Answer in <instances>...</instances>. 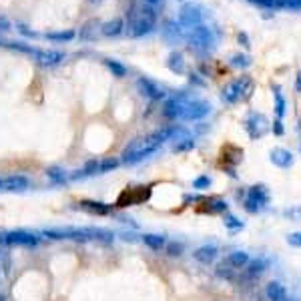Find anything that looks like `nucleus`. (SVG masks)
I'll use <instances>...</instances> for the list:
<instances>
[{
  "instance_id": "c756f323",
  "label": "nucleus",
  "mask_w": 301,
  "mask_h": 301,
  "mask_svg": "<svg viewBox=\"0 0 301 301\" xmlns=\"http://www.w3.org/2000/svg\"><path fill=\"white\" fill-rule=\"evenodd\" d=\"M235 269H233L231 265L227 263V261H223V263H219L217 265V275L219 277H223V279H235Z\"/></svg>"
},
{
  "instance_id": "a18cd8bd",
  "label": "nucleus",
  "mask_w": 301,
  "mask_h": 301,
  "mask_svg": "<svg viewBox=\"0 0 301 301\" xmlns=\"http://www.w3.org/2000/svg\"><path fill=\"white\" fill-rule=\"evenodd\" d=\"M273 133H275L277 137H281V135L285 133V129H283V123H281V118H275V121H273Z\"/></svg>"
},
{
  "instance_id": "a878e982",
  "label": "nucleus",
  "mask_w": 301,
  "mask_h": 301,
  "mask_svg": "<svg viewBox=\"0 0 301 301\" xmlns=\"http://www.w3.org/2000/svg\"><path fill=\"white\" fill-rule=\"evenodd\" d=\"M273 98H275V115H277V118H283V116H285V109H287V105H285V98H283L281 89H279L277 85L273 87Z\"/></svg>"
},
{
  "instance_id": "f257e3e1",
  "label": "nucleus",
  "mask_w": 301,
  "mask_h": 301,
  "mask_svg": "<svg viewBox=\"0 0 301 301\" xmlns=\"http://www.w3.org/2000/svg\"><path fill=\"white\" fill-rule=\"evenodd\" d=\"M177 135V127H169V129H163V131H157L149 137H141V139L131 141L125 149H123V163H139L143 161L145 157L153 155L159 147H161L165 141H171Z\"/></svg>"
},
{
  "instance_id": "f704fd0d",
  "label": "nucleus",
  "mask_w": 301,
  "mask_h": 301,
  "mask_svg": "<svg viewBox=\"0 0 301 301\" xmlns=\"http://www.w3.org/2000/svg\"><path fill=\"white\" fill-rule=\"evenodd\" d=\"M165 251L171 255V257H179L183 253V243H177V241H171L165 245Z\"/></svg>"
},
{
  "instance_id": "79ce46f5",
  "label": "nucleus",
  "mask_w": 301,
  "mask_h": 301,
  "mask_svg": "<svg viewBox=\"0 0 301 301\" xmlns=\"http://www.w3.org/2000/svg\"><path fill=\"white\" fill-rule=\"evenodd\" d=\"M116 165H118V161H116V159H113V157H109V159H103V161H101V173H107V171L115 169Z\"/></svg>"
},
{
  "instance_id": "37998d69",
  "label": "nucleus",
  "mask_w": 301,
  "mask_h": 301,
  "mask_svg": "<svg viewBox=\"0 0 301 301\" xmlns=\"http://www.w3.org/2000/svg\"><path fill=\"white\" fill-rule=\"evenodd\" d=\"M48 177H50L52 181H63V179H65V173H63L61 169H50V171H48Z\"/></svg>"
},
{
  "instance_id": "f03ea898",
  "label": "nucleus",
  "mask_w": 301,
  "mask_h": 301,
  "mask_svg": "<svg viewBox=\"0 0 301 301\" xmlns=\"http://www.w3.org/2000/svg\"><path fill=\"white\" fill-rule=\"evenodd\" d=\"M157 26V10L155 6H149V4H143L137 12H133L131 21L125 26V32L129 34V38H141V36H147L155 30Z\"/></svg>"
},
{
  "instance_id": "0eeeda50",
  "label": "nucleus",
  "mask_w": 301,
  "mask_h": 301,
  "mask_svg": "<svg viewBox=\"0 0 301 301\" xmlns=\"http://www.w3.org/2000/svg\"><path fill=\"white\" fill-rule=\"evenodd\" d=\"M179 23L183 24L185 28H195V26H199V24L203 23V10H201L197 4L187 2V4L181 6V10H179Z\"/></svg>"
},
{
  "instance_id": "dca6fc26",
  "label": "nucleus",
  "mask_w": 301,
  "mask_h": 301,
  "mask_svg": "<svg viewBox=\"0 0 301 301\" xmlns=\"http://www.w3.org/2000/svg\"><path fill=\"white\" fill-rule=\"evenodd\" d=\"M265 295L269 301H287V289L279 281H269L265 287Z\"/></svg>"
},
{
  "instance_id": "ddd939ff",
  "label": "nucleus",
  "mask_w": 301,
  "mask_h": 301,
  "mask_svg": "<svg viewBox=\"0 0 301 301\" xmlns=\"http://www.w3.org/2000/svg\"><path fill=\"white\" fill-rule=\"evenodd\" d=\"M125 26H127V23L123 18L107 21V23L101 24V34L107 36V38H115V36H121L125 32Z\"/></svg>"
},
{
  "instance_id": "603ef678",
  "label": "nucleus",
  "mask_w": 301,
  "mask_h": 301,
  "mask_svg": "<svg viewBox=\"0 0 301 301\" xmlns=\"http://www.w3.org/2000/svg\"><path fill=\"white\" fill-rule=\"evenodd\" d=\"M6 45V41H0V47H4Z\"/></svg>"
},
{
  "instance_id": "b1692460",
  "label": "nucleus",
  "mask_w": 301,
  "mask_h": 301,
  "mask_svg": "<svg viewBox=\"0 0 301 301\" xmlns=\"http://www.w3.org/2000/svg\"><path fill=\"white\" fill-rule=\"evenodd\" d=\"M221 98H223V103H227V105H235L237 101H241V94H239V89H237L235 81H233V83H229V85L223 89Z\"/></svg>"
},
{
  "instance_id": "aec40b11",
  "label": "nucleus",
  "mask_w": 301,
  "mask_h": 301,
  "mask_svg": "<svg viewBox=\"0 0 301 301\" xmlns=\"http://www.w3.org/2000/svg\"><path fill=\"white\" fill-rule=\"evenodd\" d=\"M45 38L50 41V43H70L76 38V32L72 28H65V30H52V32H47Z\"/></svg>"
},
{
  "instance_id": "49530a36",
  "label": "nucleus",
  "mask_w": 301,
  "mask_h": 301,
  "mask_svg": "<svg viewBox=\"0 0 301 301\" xmlns=\"http://www.w3.org/2000/svg\"><path fill=\"white\" fill-rule=\"evenodd\" d=\"M237 38H239V43H241L245 48H251V41H249L247 32H239V36H237Z\"/></svg>"
},
{
  "instance_id": "4468645a",
  "label": "nucleus",
  "mask_w": 301,
  "mask_h": 301,
  "mask_svg": "<svg viewBox=\"0 0 301 301\" xmlns=\"http://www.w3.org/2000/svg\"><path fill=\"white\" fill-rule=\"evenodd\" d=\"M271 163L279 169H289L293 165V155L283 147H275L271 151Z\"/></svg>"
},
{
  "instance_id": "2eb2a0df",
  "label": "nucleus",
  "mask_w": 301,
  "mask_h": 301,
  "mask_svg": "<svg viewBox=\"0 0 301 301\" xmlns=\"http://www.w3.org/2000/svg\"><path fill=\"white\" fill-rule=\"evenodd\" d=\"M217 247L215 245H203V247H199V249H195L193 251V257H195V261H199L201 265H211L215 259H217Z\"/></svg>"
},
{
  "instance_id": "7ed1b4c3",
  "label": "nucleus",
  "mask_w": 301,
  "mask_h": 301,
  "mask_svg": "<svg viewBox=\"0 0 301 301\" xmlns=\"http://www.w3.org/2000/svg\"><path fill=\"white\" fill-rule=\"evenodd\" d=\"M189 47L197 52H209L215 47V34L213 30L205 26V24H199L195 28H191V34H189Z\"/></svg>"
},
{
  "instance_id": "ea45409f",
  "label": "nucleus",
  "mask_w": 301,
  "mask_h": 301,
  "mask_svg": "<svg viewBox=\"0 0 301 301\" xmlns=\"http://www.w3.org/2000/svg\"><path fill=\"white\" fill-rule=\"evenodd\" d=\"M193 187H195V189H209V187H211V179H209L207 175H201V177H197V179L193 181Z\"/></svg>"
},
{
  "instance_id": "9b49d317",
  "label": "nucleus",
  "mask_w": 301,
  "mask_h": 301,
  "mask_svg": "<svg viewBox=\"0 0 301 301\" xmlns=\"http://www.w3.org/2000/svg\"><path fill=\"white\" fill-rule=\"evenodd\" d=\"M185 103L187 96L185 94H179L175 98H169L165 103V109H163V115L171 121H177V118H183V111H185Z\"/></svg>"
},
{
  "instance_id": "09e8293b",
  "label": "nucleus",
  "mask_w": 301,
  "mask_h": 301,
  "mask_svg": "<svg viewBox=\"0 0 301 301\" xmlns=\"http://www.w3.org/2000/svg\"><path fill=\"white\" fill-rule=\"evenodd\" d=\"M295 91L301 93V70L297 72V76H295Z\"/></svg>"
},
{
  "instance_id": "8fccbe9b",
  "label": "nucleus",
  "mask_w": 301,
  "mask_h": 301,
  "mask_svg": "<svg viewBox=\"0 0 301 301\" xmlns=\"http://www.w3.org/2000/svg\"><path fill=\"white\" fill-rule=\"evenodd\" d=\"M163 0H145V4H149V6H159Z\"/></svg>"
},
{
  "instance_id": "20e7f679",
  "label": "nucleus",
  "mask_w": 301,
  "mask_h": 301,
  "mask_svg": "<svg viewBox=\"0 0 301 301\" xmlns=\"http://www.w3.org/2000/svg\"><path fill=\"white\" fill-rule=\"evenodd\" d=\"M269 205V189L265 185H255L247 191V197L243 201V207L247 213H259Z\"/></svg>"
},
{
  "instance_id": "39448f33",
  "label": "nucleus",
  "mask_w": 301,
  "mask_h": 301,
  "mask_svg": "<svg viewBox=\"0 0 301 301\" xmlns=\"http://www.w3.org/2000/svg\"><path fill=\"white\" fill-rule=\"evenodd\" d=\"M34 61H36V65L38 67H43V69H52V67H58L65 58H67V54L63 52V50H54V48H34L32 50V54H30Z\"/></svg>"
},
{
  "instance_id": "6ab92c4d",
  "label": "nucleus",
  "mask_w": 301,
  "mask_h": 301,
  "mask_svg": "<svg viewBox=\"0 0 301 301\" xmlns=\"http://www.w3.org/2000/svg\"><path fill=\"white\" fill-rule=\"evenodd\" d=\"M225 261L231 265L235 271H241V269H245V265L251 261V257H249V253H245V251H233V253L227 255Z\"/></svg>"
},
{
  "instance_id": "f8f14e48",
  "label": "nucleus",
  "mask_w": 301,
  "mask_h": 301,
  "mask_svg": "<svg viewBox=\"0 0 301 301\" xmlns=\"http://www.w3.org/2000/svg\"><path fill=\"white\" fill-rule=\"evenodd\" d=\"M2 241L8 243V245H36V243H38V237H36L34 233L18 229V231L6 233Z\"/></svg>"
},
{
  "instance_id": "412c9836",
  "label": "nucleus",
  "mask_w": 301,
  "mask_h": 301,
  "mask_svg": "<svg viewBox=\"0 0 301 301\" xmlns=\"http://www.w3.org/2000/svg\"><path fill=\"white\" fill-rule=\"evenodd\" d=\"M235 85H237V89H239L241 98H249L255 91V83L251 76H239V78H235Z\"/></svg>"
},
{
  "instance_id": "6e6552de",
  "label": "nucleus",
  "mask_w": 301,
  "mask_h": 301,
  "mask_svg": "<svg viewBox=\"0 0 301 301\" xmlns=\"http://www.w3.org/2000/svg\"><path fill=\"white\" fill-rule=\"evenodd\" d=\"M267 129H269V123L261 113H251L245 118V131L249 133L251 139H261L267 133Z\"/></svg>"
},
{
  "instance_id": "4be33fe9",
  "label": "nucleus",
  "mask_w": 301,
  "mask_h": 301,
  "mask_svg": "<svg viewBox=\"0 0 301 301\" xmlns=\"http://www.w3.org/2000/svg\"><path fill=\"white\" fill-rule=\"evenodd\" d=\"M143 243H145L149 249H153V251H163L165 245H167V239H165L163 235L147 233V235H143Z\"/></svg>"
},
{
  "instance_id": "c85d7f7f",
  "label": "nucleus",
  "mask_w": 301,
  "mask_h": 301,
  "mask_svg": "<svg viewBox=\"0 0 301 301\" xmlns=\"http://www.w3.org/2000/svg\"><path fill=\"white\" fill-rule=\"evenodd\" d=\"M81 207L85 209V211H91V213H98V215H105V213H109V207H107L105 203H93V201H83V203H81Z\"/></svg>"
},
{
  "instance_id": "cd10ccee",
  "label": "nucleus",
  "mask_w": 301,
  "mask_h": 301,
  "mask_svg": "<svg viewBox=\"0 0 301 301\" xmlns=\"http://www.w3.org/2000/svg\"><path fill=\"white\" fill-rule=\"evenodd\" d=\"M229 63H231V67H235V69H247V67H251V56L237 52V54H233Z\"/></svg>"
},
{
  "instance_id": "bb28decb",
  "label": "nucleus",
  "mask_w": 301,
  "mask_h": 301,
  "mask_svg": "<svg viewBox=\"0 0 301 301\" xmlns=\"http://www.w3.org/2000/svg\"><path fill=\"white\" fill-rule=\"evenodd\" d=\"M4 47H8L10 50H16V52H23V54H32V50H34L32 45H26L24 41H6Z\"/></svg>"
},
{
  "instance_id": "a19ab883",
  "label": "nucleus",
  "mask_w": 301,
  "mask_h": 301,
  "mask_svg": "<svg viewBox=\"0 0 301 301\" xmlns=\"http://www.w3.org/2000/svg\"><path fill=\"white\" fill-rule=\"evenodd\" d=\"M287 243H289L291 247H297V249H301V231L289 233V235H287Z\"/></svg>"
},
{
  "instance_id": "de8ad7c7",
  "label": "nucleus",
  "mask_w": 301,
  "mask_h": 301,
  "mask_svg": "<svg viewBox=\"0 0 301 301\" xmlns=\"http://www.w3.org/2000/svg\"><path fill=\"white\" fill-rule=\"evenodd\" d=\"M189 81H191L193 85H199V87H205V81H203V78H199V74H197V72H191V76H189Z\"/></svg>"
},
{
  "instance_id": "7c9ffc66",
  "label": "nucleus",
  "mask_w": 301,
  "mask_h": 301,
  "mask_svg": "<svg viewBox=\"0 0 301 301\" xmlns=\"http://www.w3.org/2000/svg\"><path fill=\"white\" fill-rule=\"evenodd\" d=\"M223 223H225V227H227V229H231V231H239V229L243 227V221H239L235 215H229V213H225Z\"/></svg>"
},
{
  "instance_id": "473e14b6",
  "label": "nucleus",
  "mask_w": 301,
  "mask_h": 301,
  "mask_svg": "<svg viewBox=\"0 0 301 301\" xmlns=\"http://www.w3.org/2000/svg\"><path fill=\"white\" fill-rule=\"evenodd\" d=\"M96 26V23H89V24H85L83 28H81V41H93L94 38V28Z\"/></svg>"
},
{
  "instance_id": "1a4fd4ad",
  "label": "nucleus",
  "mask_w": 301,
  "mask_h": 301,
  "mask_svg": "<svg viewBox=\"0 0 301 301\" xmlns=\"http://www.w3.org/2000/svg\"><path fill=\"white\" fill-rule=\"evenodd\" d=\"M211 113V105L205 101H199V98H193V101H187L185 103V111H183V118L185 121H201Z\"/></svg>"
},
{
  "instance_id": "4c0bfd02",
  "label": "nucleus",
  "mask_w": 301,
  "mask_h": 301,
  "mask_svg": "<svg viewBox=\"0 0 301 301\" xmlns=\"http://www.w3.org/2000/svg\"><path fill=\"white\" fill-rule=\"evenodd\" d=\"M193 147H195V141L191 139V137H185V139H181V143L175 145V151H189Z\"/></svg>"
},
{
  "instance_id": "3c124183",
  "label": "nucleus",
  "mask_w": 301,
  "mask_h": 301,
  "mask_svg": "<svg viewBox=\"0 0 301 301\" xmlns=\"http://www.w3.org/2000/svg\"><path fill=\"white\" fill-rule=\"evenodd\" d=\"M89 2H91V4H96V2H101V0H89Z\"/></svg>"
},
{
  "instance_id": "423d86ee",
  "label": "nucleus",
  "mask_w": 301,
  "mask_h": 301,
  "mask_svg": "<svg viewBox=\"0 0 301 301\" xmlns=\"http://www.w3.org/2000/svg\"><path fill=\"white\" fill-rule=\"evenodd\" d=\"M187 30L183 24L179 21H167V23L161 26V34L163 38L169 43V45H179L187 38Z\"/></svg>"
},
{
  "instance_id": "e433bc0d",
  "label": "nucleus",
  "mask_w": 301,
  "mask_h": 301,
  "mask_svg": "<svg viewBox=\"0 0 301 301\" xmlns=\"http://www.w3.org/2000/svg\"><path fill=\"white\" fill-rule=\"evenodd\" d=\"M281 8H285L289 12H299L301 0H281Z\"/></svg>"
},
{
  "instance_id": "f3484780",
  "label": "nucleus",
  "mask_w": 301,
  "mask_h": 301,
  "mask_svg": "<svg viewBox=\"0 0 301 301\" xmlns=\"http://www.w3.org/2000/svg\"><path fill=\"white\" fill-rule=\"evenodd\" d=\"M269 267V261L265 259V257H259V259H253V261H249L247 265H245V275L249 279L253 277H259L261 273H265V269Z\"/></svg>"
},
{
  "instance_id": "9d476101",
  "label": "nucleus",
  "mask_w": 301,
  "mask_h": 301,
  "mask_svg": "<svg viewBox=\"0 0 301 301\" xmlns=\"http://www.w3.org/2000/svg\"><path fill=\"white\" fill-rule=\"evenodd\" d=\"M137 91H139L143 96L151 98V101H161V98H165V91H163L155 81H151V78H147V76H141L139 81H137Z\"/></svg>"
},
{
  "instance_id": "393cba45",
  "label": "nucleus",
  "mask_w": 301,
  "mask_h": 301,
  "mask_svg": "<svg viewBox=\"0 0 301 301\" xmlns=\"http://www.w3.org/2000/svg\"><path fill=\"white\" fill-rule=\"evenodd\" d=\"M105 65H107V69L113 72V76L116 78H125L127 74H129V69L123 65V63H118V61H113V58H107L105 61Z\"/></svg>"
},
{
  "instance_id": "a211bd4d",
  "label": "nucleus",
  "mask_w": 301,
  "mask_h": 301,
  "mask_svg": "<svg viewBox=\"0 0 301 301\" xmlns=\"http://www.w3.org/2000/svg\"><path fill=\"white\" fill-rule=\"evenodd\" d=\"M167 69L171 70V72H175V74H183V72H185V69H187L185 56H183L179 50L171 52V54L167 56Z\"/></svg>"
},
{
  "instance_id": "2f4dec72",
  "label": "nucleus",
  "mask_w": 301,
  "mask_h": 301,
  "mask_svg": "<svg viewBox=\"0 0 301 301\" xmlns=\"http://www.w3.org/2000/svg\"><path fill=\"white\" fill-rule=\"evenodd\" d=\"M207 205L209 213H227V203L221 199H211V201H207Z\"/></svg>"
},
{
  "instance_id": "c03bdc74",
  "label": "nucleus",
  "mask_w": 301,
  "mask_h": 301,
  "mask_svg": "<svg viewBox=\"0 0 301 301\" xmlns=\"http://www.w3.org/2000/svg\"><path fill=\"white\" fill-rule=\"evenodd\" d=\"M8 30H12V23L0 14V32H8Z\"/></svg>"
},
{
  "instance_id": "5701e85b",
  "label": "nucleus",
  "mask_w": 301,
  "mask_h": 301,
  "mask_svg": "<svg viewBox=\"0 0 301 301\" xmlns=\"http://www.w3.org/2000/svg\"><path fill=\"white\" fill-rule=\"evenodd\" d=\"M2 189L4 191H24L28 189V181L24 177H8V179H2Z\"/></svg>"
},
{
  "instance_id": "58836bf2",
  "label": "nucleus",
  "mask_w": 301,
  "mask_h": 301,
  "mask_svg": "<svg viewBox=\"0 0 301 301\" xmlns=\"http://www.w3.org/2000/svg\"><path fill=\"white\" fill-rule=\"evenodd\" d=\"M16 30L23 34L24 38H36V36H38V34H36L32 28H28L26 24H16Z\"/></svg>"
},
{
  "instance_id": "72a5a7b5",
  "label": "nucleus",
  "mask_w": 301,
  "mask_h": 301,
  "mask_svg": "<svg viewBox=\"0 0 301 301\" xmlns=\"http://www.w3.org/2000/svg\"><path fill=\"white\" fill-rule=\"evenodd\" d=\"M283 217H287L289 221H301V205H293V207L285 209Z\"/></svg>"
},
{
  "instance_id": "c9c22d12",
  "label": "nucleus",
  "mask_w": 301,
  "mask_h": 301,
  "mask_svg": "<svg viewBox=\"0 0 301 301\" xmlns=\"http://www.w3.org/2000/svg\"><path fill=\"white\" fill-rule=\"evenodd\" d=\"M257 6L267 8V10H279L281 8V0H255Z\"/></svg>"
}]
</instances>
